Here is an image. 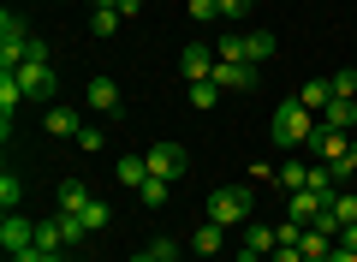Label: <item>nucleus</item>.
<instances>
[{"instance_id":"obj_17","label":"nucleus","mask_w":357,"mask_h":262,"mask_svg":"<svg viewBox=\"0 0 357 262\" xmlns=\"http://www.w3.org/2000/svg\"><path fill=\"white\" fill-rule=\"evenodd\" d=\"M89 203H96V197H89L84 179H66V185H60V214H84Z\"/></svg>"},{"instance_id":"obj_29","label":"nucleus","mask_w":357,"mask_h":262,"mask_svg":"<svg viewBox=\"0 0 357 262\" xmlns=\"http://www.w3.org/2000/svg\"><path fill=\"white\" fill-rule=\"evenodd\" d=\"M328 84H333V96H357V72H351V66H345V72H333Z\"/></svg>"},{"instance_id":"obj_19","label":"nucleus","mask_w":357,"mask_h":262,"mask_svg":"<svg viewBox=\"0 0 357 262\" xmlns=\"http://www.w3.org/2000/svg\"><path fill=\"white\" fill-rule=\"evenodd\" d=\"M114 179H119V185H143V179H149V161H143V155H119Z\"/></svg>"},{"instance_id":"obj_11","label":"nucleus","mask_w":357,"mask_h":262,"mask_svg":"<svg viewBox=\"0 0 357 262\" xmlns=\"http://www.w3.org/2000/svg\"><path fill=\"white\" fill-rule=\"evenodd\" d=\"M316 119L328 125V131H357V101H351V96H333L328 108L316 113Z\"/></svg>"},{"instance_id":"obj_8","label":"nucleus","mask_w":357,"mask_h":262,"mask_svg":"<svg viewBox=\"0 0 357 262\" xmlns=\"http://www.w3.org/2000/svg\"><path fill=\"white\" fill-rule=\"evenodd\" d=\"M0 245H6V256H18V250H30L36 245V221H24V214H6V221H0Z\"/></svg>"},{"instance_id":"obj_33","label":"nucleus","mask_w":357,"mask_h":262,"mask_svg":"<svg viewBox=\"0 0 357 262\" xmlns=\"http://www.w3.org/2000/svg\"><path fill=\"white\" fill-rule=\"evenodd\" d=\"M143 13V0H119V18H137Z\"/></svg>"},{"instance_id":"obj_2","label":"nucleus","mask_w":357,"mask_h":262,"mask_svg":"<svg viewBox=\"0 0 357 262\" xmlns=\"http://www.w3.org/2000/svg\"><path fill=\"white\" fill-rule=\"evenodd\" d=\"M208 221H215V226H244V221H250V185L208 191Z\"/></svg>"},{"instance_id":"obj_14","label":"nucleus","mask_w":357,"mask_h":262,"mask_svg":"<svg viewBox=\"0 0 357 262\" xmlns=\"http://www.w3.org/2000/svg\"><path fill=\"white\" fill-rule=\"evenodd\" d=\"M42 131H54V138H77V131H84V119H77V108L54 101V108H48V119H42Z\"/></svg>"},{"instance_id":"obj_27","label":"nucleus","mask_w":357,"mask_h":262,"mask_svg":"<svg viewBox=\"0 0 357 262\" xmlns=\"http://www.w3.org/2000/svg\"><path fill=\"white\" fill-rule=\"evenodd\" d=\"M137 197H143V209H161V203H167V179H143V185H137Z\"/></svg>"},{"instance_id":"obj_37","label":"nucleus","mask_w":357,"mask_h":262,"mask_svg":"<svg viewBox=\"0 0 357 262\" xmlns=\"http://www.w3.org/2000/svg\"><path fill=\"white\" fill-rule=\"evenodd\" d=\"M345 167H351V173H357V138H351V150H345Z\"/></svg>"},{"instance_id":"obj_10","label":"nucleus","mask_w":357,"mask_h":262,"mask_svg":"<svg viewBox=\"0 0 357 262\" xmlns=\"http://www.w3.org/2000/svg\"><path fill=\"white\" fill-rule=\"evenodd\" d=\"M333 245H340V233H328V226H304V238H298V250H304V262H328Z\"/></svg>"},{"instance_id":"obj_1","label":"nucleus","mask_w":357,"mask_h":262,"mask_svg":"<svg viewBox=\"0 0 357 262\" xmlns=\"http://www.w3.org/2000/svg\"><path fill=\"white\" fill-rule=\"evenodd\" d=\"M316 125H321V119L292 96V101H280V108H274V119H268V138L280 143V150H298V143L316 138Z\"/></svg>"},{"instance_id":"obj_6","label":"nucleus","mask_w":357,"mask_h":262,"mask_svg":"<svg viewBox=\"0 0 357 262\" xmlns=\"http://www.w3.org/2000/svg\"><path fill=\"white\" fill-rule=\"evenodd\" d=\"M143 161H149L155 179H178L185 167H191V155L178 150V143H155V150H143Z\"/></svg>"},{"instance_id":"obj_38","label":"nucleus","mask_w":357,"mask_h":262,"mask_svg":"<svg viewBox=\"0 0 357 262\" xmlns=\"http://www.w3.org/2000/svg\"><path fill=\"white\" fill-rule=\"evenodd\" d=\"M244 262H274V256H244Z\"/></svg>"},{"instance_id":"obj_5","label":"nucleus","mask_w":357,"mask_h":262,"mask_svg":"<svg viewBox=\"0 0 357 262\" xmlns=\"http://www.w3.org/2000/svg\"><path fill=\"white\" fill-rule=\"evenodd\" d=\"M328 203H333L328 191H310V185H304V191H286V221H298V226H316V221H328V214H333Z\"/></svg>"},{"instance_id":"obj_3","label":"nucleus","mask_w":357,"mask_h":262,"mask_svg":"<svg viewBox=\"0 0 357 262\" xmlns=\"http://www.w3.org/2000/svg\"><path fill=\"white\" fill-rule=\"evenodd\" d=\"M13 78L24 84V101H42V108H54V96H60V78H54V60H24Z\"/></svg>"},{"instance_id":"obj_25","label":"nucleus","mask_w":357,"mask_h":262,"mask_svg":"<svg viewBox=\"0 0 357 262\" xmlns=\"http://www.w3.org/2000/svg\"><path fill=\"white\" fill-rule=\"evenodd\" d=\"M274 185H286V191H304V185H310V167H304V161H286L280 173H274Z\"/></svg>"},{"instance_id":"obj_12","label":"nucleus","mask_w":357,"mask_h":262,"mask_svg":"<svg viewBox=\"0 0 357 262\" xmlns=\"http://www.w3.org/2000/svg\"><path fill=\"white\" fill-rule=\"evenodd\" d=\"M215 84H220V89H256V66H244V60H220V66H215Z\"/></svg>"},{"instance_id":"obj_7","label":"nucleus","mask_w":357,"mask_h":262,"mask_svg":"<svg viewBox=\"0 0 357 262\" xmlns=\"http://www.w3.org/2000/svg\"><path fill=\"white\" fill-rule=\"evenodd\" d=\"M215 66H220V54L203 48V42H191V48L178 54V72H185V84H203V78H215Z\"/></svg>"},{"instance_id":"obj_26","label":"nucleus","mask_w":357,"mask_h":262,"mask_svg":"<svg viewBox=\"0 0 357 262\" xmlns=\"http://www.w3.org/2000/svg\"><path fill=\"white\" fill-rule=\"evenodd\" d=\"M119 24H126V18H119L114 6H107V13H89V36H119Z\"/></svg>"},{"instance_id":"obj_9","label":"nucleus","mask_w":357,"mask_h":262,"mask_svg":"<svg viewBox=\"0 0 357 262\" xmlns=\"http://www.w3.org/2000/svg\"><path fill=\"white\" fill-rule=\"evenodd\" d=\"M310 150L321 155V167H340V161H345V150H351V131H328V125H316Z\"/></svg>"},{"instance_id":"obj_13","label":"nucleus","mask_w":357,"mask_h":262,"mask_svg":"<svg viewBox=\"0 0 357 262\" xmlns=\"http://www.w3.org/2000/svg\"><path fill=\"white\" fill-rule=\"evenodd\" d=\"M274 245H280V233H274V226L244 221V250H238V256H274Z\"/></svg>"},{"instance_id":"obj_28","label":"nucleus","mask_w":357,"mask_h":262,"mask_svg":"<svg viewBox=\"0 0 357 262\" xmlns=\"http://www.w3.org/2000/svg\"><path fill=\"white\" fill-rule=\"evenodd\" d=\"M77 221H84V226H89V233H96V226H107V221H114V214H107V203H89V209H84V214H77Z\"/></svg>"},{"instance_id":"obj_35","label":"nucleus","mask_w":357,"mask_h":262,"mask_svg":"<svg viewBox=\"0 0 357 262\" xmlns=\"http://www.w3.org/2000/svg\"><path fill=\"white\" fill-rule=\"evenodd\" d=\"M328 262H357V250H345V245H333V256Z\"/></svg>"},{"instance_id":"obj_20","label":"nucleus","mask_w":357,"mask_h":262,"mask_svg":"<svg viewBox=\"0 0 357 262\" xmlns=\"http://www.w3.org/2000/svg\"><path fill=\"white\" fill-rule=\"evenodd\" d=\"M298 101H304L310 113H321V108H328V101H333V84H328V78H310V84L298 89Z\"/></svg>"},{"instance_id":"obj_16","label":"nucleus","mask_w":357,"mask_h":262,"mask_svg":"<svg viewBox=\"0 0 357 262\" xmlns=\"http://www.w3.org/2000/svg\"><path fill=\"white\" fill-rule=\"evenodd\" d=\"M220 245H227V238H220V226H215V221H203V226L191 233V250H197L203 262H215V256H220Z\"/></svg>"},{"instance_id":"obj_18","label":"nucleus","mask_w":357,"mask_h":262,"mask_svg":"<svg viewBox=\"0 0 357 262\" xmlns=\"http://www.w3.org/2000/svg\"><path fill=\"white\" fill-rule=\"evenodd\" d=\"M274 48H280V42L268 36V30H244V60H250V66H262V60H274Z\"/></svg>"},{"instance_id":"obj_22","label":"nucleus","mask_w":357,"mask_h":262,"mask_svg":"<svg viewBox=\"0 0 357 262\" xmlns=\"http://www.w3.org/2000/svg\"><path fill=\"white\" fill-rule=\"evenodd\" d=\"M131 262H178V245H173V238H155V245H143Z\"/></svg>"},{"instance_id":"obj_31","label":"nucleus","mask_w":357,"mask_h":262,"mask_svg":"<svg viewBox=\"0 0 357 262\" xmlns=\"http://www.w3.org/2000/svg\"><path fill=\"white\" fill-rule=\"evenodd\" d=\"M220 60H244V36H220ZM250 66V60H244Z\"/></svg>"},{"instance_id":"obj_34","label":"nucleus","mask_w":357,"mask_h":262,"mask_svg":"<svg viewBox=\"0 0 357 262\" xmlns=\"http://www.w3.org/2000/svg\"><path fill=\"white\" fill-rule=\"evenodd\" d=\"M340 245H345V250H357V226H340Z\"/></svg>"},{"instance_id":"obj_15","label":"nucleus","mask_w":357,"mask_h":262,"mask_svg":"<svg viewBox=\"0 0 357 262\" xmlns=\"http://www.w3.org/2000/svg\"><path fill=\"white\" fill-rule=\"evenodd\" d=\"M89 108L96 113H119V84L114 78H89Z\"/></svg>"},{"instance_id":"obj_30","label":"nucleus","mask_w":357,"mask_h":262,"mask_svg":"<svg viewBox=\"0 0 357 262\" xmlns=\"http://www.w3.org/2000/svg\"><path fill=\"white\" fill-rule=\"evenodd\" d=\"M191 18H197V24H208V18H220V0H191Z\"/></svg>"},{"instance_id":"obj_4","label":"nucleus","mask_w":357,"mask_h":262,"mask_svg":"<svg viewBox=\"0 0 357 262\" xmlns=\"http://www.w3.org/2000/svg\"><path fill=\"white\" fill-rule=\"evenodd\" d=\"M30 54V24L18 13H0V72H18Z\"/></svg>"},{"instance_id":"obj_32","label":"nucleus","mask_w":357,"mask_h":262,"mask_svg":"<svg viewBox=\"0 0 357 262\" xmlns=\"http://www.w3.org/2000/svg\"><path fill=\"white\" fill-rule=\"evenodd\" d=\"M220 18H250V0H220Z\"/></svg>"},{"instance_id":"obj_23","label":"nucleus","mask_w":357,"mask_h":262,"mask_svg":"<svg viewBox=\"0 0 357 262\" xmlns=\"http://www.w3.org/2000/svg\"><path fill=\"white\" fill-rule=\"evenodd\" d=\"M18 197H24V179H18L13 167H6V173H0V209L13 214V209H18Z\"/></svg>"},{"instance_id":"obj_36","label":"nucleus","mask_w":357,"mask_h":262,"mask_svg":"<svg viewBox=\"0 0 357 262\" xmlns=\"http://www.w3.org/2000/svg\"><path fill=\"white\" fill-rule=\"evenodd\" d=\"M107 6H114V13H119V0H89V13H107Z\"/></svg>"},{"instance_id":"obj_21","label":"nucleus","mask_w":357,"mask_h":262,"mask_svg":"<svg viewBox=\"0 0 357 262\" xmlns=\"http://www.w3.org/2000/svg\"><path fill=\"white\" fill-rule=\"evenodd\" d=\"M185 96H191V108H197V113H208V108L220 101V84H215V78H203V84H191Z\"/></svg>"},{"instance_id":"obj_24","label":"nucleus","mask_w":357,"mask_h":262,"mask_svg":"<svg viewBox=\"0 0 357 262\" xmlns=\"http://www.w3.org/2000/svg\"><path fill=\"white\" fill-rule=\"evenodd\" d=\"M328 209H333V221H340V226H357V197H351V191H333Z\"/></svg>"}]
</instances>
